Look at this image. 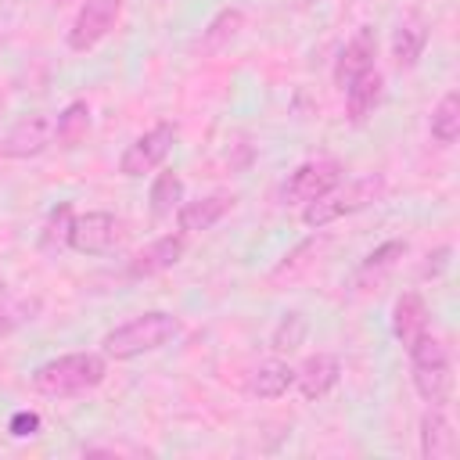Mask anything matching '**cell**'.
Wrapping results in <instances>:
<instances>
[{
	"instance_id": "52a82bcc",
	"label": "cell",
	"mask_w": 460,
	"mask_h": 460,
	"mask_svg": "<svg viewBox=\"0 0 460 460\" xmlns=\"http://www.w3.org/2000/svg\"><path fill=\"white\" fill-rule=\"evenodd\" d=\"M119 14H122V0H83V7L75 11V18L65 32L68 50H75V54L93 50L115 29Z\"/></svg>"
},
{
	"instance_id": "7402d4cb",
	"label": "cell",
	"mask_w": 460,
	"mask_h": 460,
	"mask_svg": "<svg viewBox=\"0 0 460 460\" xmlns=\"http://www.w3.org/2000/svg\"><path fill=\"white\" fill-rule=\"evenodd\" d=\"M288 388H295V367H288V363H280V359L262 363V367L252 374V381H248V392H252L255 399H280Z\"/></svg>"
},
{
	"instance_id": "ba28073f",
	"label": "cell",
	"mask_w": 460,
	"mask_h": 460,
	"mask_svg": "<svg viewBox=\"0 0 460 460\" xmlns=\"http://www.w3.org/2000/svg\"><path fill=\"white\" fill-rule=\"evenodd\" d=\"M119 237H122V223L111 212H83L72 219L68 248L79 255H104L119 244Z\"/></svg>"
},
{
	"instance_id": "5b68a950",
	"label": "cell",
	"mask_w": 460,
	"mask_h": 460,
	"mask_svg": "<svg viewBox=\"0 0 460 460\" xmlns=\"http://www.w3.org/2000/svg\"><path fill=\"white\" fill-rule=\"evenodd\" d=\"M172 144H176V126L172 122H155L151 129L133 137V144H126V151L119 155V172L129 176V180H140L144 172H155L169 158Z\"/></svg>"
},
{
	"instance_id": "8fae6325",
	"label": "cell",
	"mask_w": 460,
	"mask_h": 460,
	"mask_svg": "<svg viewBox=\"0 0 460 460\" xmlns=\"http://www.w3.org/2000/svg\"><path fill=\"white\" fill-rule=\"evenodd\" d=\"M338 381H341V359L334 352H313L295 370V388L305 402H320L338 388Z\"/></svg>"
},
{
	"instance_id": "e0dca14e",
	"label": "cell",
	"mask_w": 460,
	"mask_h": 460,
	"mask_svg": "<svg viewBox=\"0 0 460 460\" xmlns=\"http://www.w3.org/2000/svg\"><path fill=\"white\" fill-rule=\"evenodd\" d=\"M341 93H345V115H349V122L352 126H363L377 111V104L385 97V79H381L377 68H370L367 75H359L356 83H349Z\"/></svg>"
},
{
	"instance_id": "8992f818",
	"label": "cell",
	"mask_w": 460,
	"mask_h": 460,
	"mask_svg": "<svg viewBox=\"0 0 460 460\" xmlns=\"http://www.w3.org/2000/svg\"><path fill=\"white\" fill-rule=\"evenodd\" d=\"M341 172H345V165H341L338 158H331V155L309 158V162H302V165L284 180L280 198H284V205H309V201H316L320 194H327L334 183H341Z\"/></svg>"
},
{
	"instance_id": "484cf974",
	"label": "cell",
	"mask_w": 460,
	"mask_h": 460,
	"mask_svg": "<svg viewBox=\"0 0 460 460\" xmlns=\"http://www.w3.org/2000/svg\"><path fill=\"white\" fill-rule=\"evenodd\" d=\"M25 313H29V305L18 302V298H11L7 284H0V334L11 331V327H18L22 320H32V316H25Z\"/></svg>"
},
{
	"instance_id": "603a6c76",
	"label": "cell",
	"mask_w": 460,
	"mask_h": 460,
	"mask_svg": "<svg viewBox=\"0 0 460 460\" xmlns=\"http://www.w3.org/2000/svg\"><path fill=\"white\" fill-rule=\"evenodd\" d=\"M428 129H431V140L435 144H442V147L456 144V137H460V93L456 90L442 93V101L431 108Z\"/></svg>"
},
{
	"instance_id": "5bb4252c",
	"label": "cell",
	"mask_w": 460,
	"mask_h": 460,
	"mask_svg": "<svg viewBox=\"0 0 460 460\" xmlns=\"http://www.w3.org/2000/svg\"><path fill=\"white\" fill-rule=\"evenodd\" d=\"M431 331V320H428V302L417 295V291H402L392 305V334L402 349H413L424 334Z\"/></svg>"
},
{
	"instance_id": "3957f363",
	"label": "cell",
	"mask_w": 460,
	"mask_h": 460,
	"mask_svg": "<svg viewBox=\"0 0 460 460\" xmlns=\"http://www.w3.org/2000/svg\"><path fill=\"white\" fill-rule=\"evenodd\" d=\"M385 190H388V183H385L381 172L359 176V180H352V183H345V187L334 183L327 194H320L316 201L302 205V223H305L309 230H323L327 223H338V219H345V216H356V212L370 208L374 201L385 198Z\"/></svg>"
},
{
	"instance_id": "2e32d148",
	"label": "cell",
	"mask_w": 460,
	"mask_h": 460,
	"mask_svg": "<svg viewBox=\"0 0 460 460\" xmlns=\"http://www.w3.org/2000/svg\"><path fill=\"white\" fill-rule=\"evenodd\" d=\"M406 252H410V244H406L402 237H388V241H381L374 252L363 255V262L356 266L352 284H356V288H374V284H381V280L399 266V259H402Z\"/></svg>"
},
{
	"instance_id": "d6986e66",
	"label": "cell",
	"mask_w": 460,
	"mask_h": 460,
	"mask_svg": "<svg viewBox=\"0 0 460 460\" xmlns=\"http://www.w3.org/2000/svg\"><path fill=\"white\" fill-rule=\"evenodd\" d=\"M244 29V11L241 7H219L208 25L201 29V40H198V50L201 54H219L223 47H230V40Z\"/></svg>"
},
{
	"instance_id": "ac0fdd59",
	"label": "cell",
	"mask_w": 460,
	"mask_h": 460,
	"mask_svg": "<svg viewBox=\"0 0 460 460\" xmlns=\"http://www.w3.org/2000/svg\"><path fill=\"white\" fill-rule=\"evenodd\" d=\"M428 40H431V29H428L424 18H417V14L402 18V22L395 25V32H392V61H395L399 68H413V65L424 58Z\"/></svg>"
},
{
	"instance_id": "30bf717a",
	"label": "cell",
	"mask_w": 460,
	"mask_h": 460,
	"mask_svg": "<svg viewBox=\"0 0 460 460\" xmlns=\"http://www.w3.org/2000/svg\"><path fill=\"white\" fill-rule=\"evenodd\" d=\"M374 61H377V32H374V25H359L349 40H345V47L338 50V58H334V86L338 90H345L349 83H356L359 75H367L370 68H374Z\"/></svg>"
},
{
	"instance_id": "ffe728a7",
	"label": "cell",
	"mask_w": 460,
	"mask_h": 460,
	"mask_svg": "<svg viewBox=\"0 0 460 460\" xmlns=\"http://www.w3.org/2000/svg\"><path fill=\"white\" fill-rule=\"evenodd\" d=\"M147 205H151V216H155V219L176 216V208L183 205V176H180L176 169H162V172L151 180Z\"/></svg>"
},
{
	"instance_id": "277c9868",
	"label": "cell",
	"mask_w": 460,
	"mask_h": 460,
	"mask_svg": "<svg viewBox=\"0 0 460 460\" xmlns=\"http://www.w3.org/2000/svg\"><path fill=\"white\" fill-rule=\"evenodd\" d=\"M406 356H410V377H413L417 395L428 406H446L453 392V359L446 345L428 331L413 349H406Z\"/></svg>"
},
{
	"instance_id": "6da1fadb",
	"label": "cell",
	"mask_w": 460,
	"mask_h": 460,
	"mask_svg": "<svg viewBox=\"0 0 460 460\" xmlns=\"http://www.w3.org/2000/svg\"><path fill=\"white\" fill-rule=\"evenodd\" d=\"M108 377V356L104 352H65L32 370V388L47 399H72L90 388H97Z\"/></svg>"
},
{
	"instance_id": "7c38bea8",
	"label": "cell",
	"mask_w": 460,
	"mask_h": 460,
	"mask_svg": "<svg viewBox=\"0 0 460 460\" xmlns=\"http://www.w3.org/2000/svg\"><path fill=\"white\" fill-rule=\"evenodd\" d=\"M183 252H187V237H183L180 230H176V234H162V237H155L147 248H140V252L126 262V273H129L133 280L158 277V273L172 270V266L183 259Z\"/></svg>"
},
{
	"instance_id": "d4e9b609",
	"label": "cell",
	"mask_w": 460,
	"mask_h": 460,
	"mask_svg": "<svg viewBox=\"0 0 460 460\" xmlns=\"http://www.w3.org/2000/svg\"><path fill=\"white\" fill-rule=\"evenodd\" d=\"M305 316L302 313H284L270 334V349L273 352H295L302 341H305Z\"/></svg>"
},
{
	"instance_id": "9a60e30c",
	"label": "cell",
	"mask_w": 460,
	"mask_h": 460,
	"mask_svg": "<svg viewBox=\"0 0 460 460\" xmlns=\"http://www.w3.org/2000/svg\"><path fill=\"white\" fill-rule=\"evenodd\" d=\"M417 438H420V456L424 460H453L456 456V431L449 424V417L442 413V406H428L420 413L417 424Z\"/></svg>"
},
{
	"instance_id": "9c48e42d",
	"label": "cell",
	"mask_w": 460,
	"mask_h": 460,
	"mask_svg": "<svg viewBox=\"0 0 460 460\" xmlns=\"http://www.w3.org/2000/svg\"><path fill=\"white\" fill-rule=\"evenodd\" d=\"M54 144V119L43 111L22 115L4 137H0V155L4 158H36Z\"/></svg>"
},
{
	"instance_id": "4316f807",
	"label": "cell",
	"mask_w": 460,
	"mask_h": 460,
	"mask_svg": "<svg viewBox=\"0 0 460 460\" xmlns=\"http://www.w3.org/2000/svg\"><path fill=\"white\" fill-rule=\"evenodd\" d=\"M40 428H43V420H40V413H32V410H18V413H11V420H7L11 438H32V435H40Z\"/></svg>"
},
{
	"instance_id": "cb8c5ba5",
	"label": "cell",
	"mask_w": 460,
	"mask_h": 460,
	"mask_svg": "<svg viewBox=\"0 0 460 460\" xmlns=\"http://www.w3.org/2000/svg\"><path fill=\"white\" fill-rule=\"evenodd\" d=\"M72 219H75V212H72V205H68V201L54 205V208H50V216H47V223H43V230H40V244H43L47 252L68 248V230H72Z\"/></svg>"
},
{
	"instance_id": "4fadbf2b",
	"label": "cell",
	"mask_w": 460,
	"mask_h": 460,
	"mask_svg": "<svg viewBox=\"0 0 460 460\" xmlns=\"http://www.w3.org/2000/svg\"><path fill=\"white\" fill-rule=\"evenodd\" d=\"M234 205H237V198H234L230 190H216V194L183 201V205L176 208V226H180L183 237H187V234H205V230H212Z\"/></svg>"
},
{
	"instance_id": "7a4b0ae2",
	"label": "cell",
	"mask_w": 460,
	"mask_h": 460,
	"mask_svg": "<svg viewBox=\"0 0 460 460\" xmlns=\"http://www.w3.org/2000/svg\"><path fill=\"white\" fill-rule=\"evenodd\" d=\"M180 334V316L165 313V309H147L119 327H111L104 338H101V352L108 359H137V356H147V352H158L165 349L172 338Z\"/></svg>"
},
{
	"instance_id": "44dd1931",
	"label": "cell",
	"mask_w": 460,
	"mask_h": 460,
	"mask_svg": "<svg viewBox=\"0 0 460 460\" xmlns=\"http://www.w3.org/2000/svg\"><path fill=\"white\" fill-rule=\"evenodd\" d=\"M90 133V104L86 101H68L58 119H54V144L58 147H79Z\"/></svg>"
}]
</instances>
